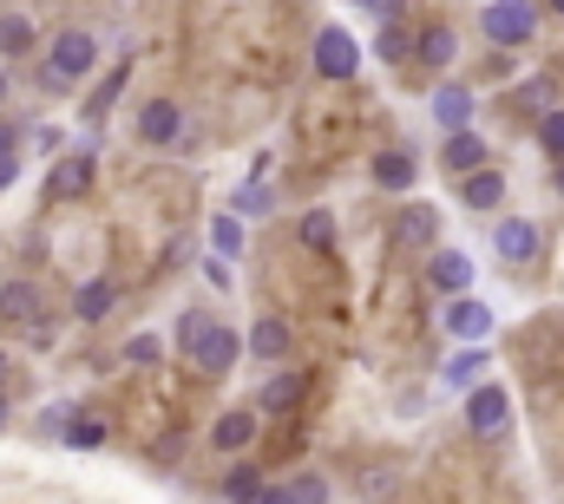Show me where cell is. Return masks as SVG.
Here are the masks:
<instances>
[{
	"mask_svg": "<svg viewBox=\"0 0 564 504\" xmlns=\"http://www.w3.org/2000/svg\"><path fill=\"white\" fill-rule=\"evenodd\" d=\"M263 492H270V479L257 465H230L224 472V498H263Z\"/></svg>",
	"mask_w": 564,
	"mask_h": 504,
	"instance_id": "83f0119b",
	"label": "cell"
},
{
	"mask_svg": "<svg viewBox=\"0 0 564 504\" xmlns=\"http://www.w3.org/2000/svg\"><path fill=\"white\" fill-rule=\"evenodd\" d=\"M0 151H20V125H7V119H0Z\"/></svg>",
	"mask_w": 564,
	"mask_h": 504,
	"instance_id": "8d00e7d4",
	"label": "cell"
},
{
	"mask_svg": "<svg viewBox=\"0 0 564 504\" xmlns=\"http://www.w3.org/2000/svg\"><path fill=\"white\" fill-rule=\"evenodd\" d=\"M375 184H381L388 197H408V190L421 184V157H414L408 144H381V151H375Z\"/></svg>",
	"mask_w": 564,
	"mask_h": 504,
	"instance_id": "ba28073f",
	"label": "cell"
},
{
	"mask_svg": "<svg viewBox=\"0 0 564 504\" xmlns=\"http://www.w3.org/2000/svg\"><path fill=\"white\" fill-rule=\"evenodd\" d=\"M257 419H263L257 406H230V413L210 426V446H217V452H250V446H257Z\"/></svg>",
	"mask_w": 564,
	"mask_h": 504,
	"instance_id": "30bf717a",
	"label": "cell"
},
{
	"mask_svg": "<svg viewBox=\"0 0 564 504\" xmlns=\"http://www.w3.org/2000/svg\"><path fill=\"white\" fill-rule=\"evenodd\" d=\"M492 255H499L506 269H525V262L539 255V223H532V217H499V230H492Z\"/></svg>",
	"mask_w": 564,
	"mask_h": 504,
	"instance_id": "9c48e42d",
	"label": "cell"
},
{
	"mask_svg": "<svg viewBox=\"0 0 564 504\" xmlns=\"http://www.w3.org/2000/svg\"><path fill=\"white\" fill-rule=\"evenodd\" d=\"M539 144H545L552 157H564V106H552V112H539Z\"/></svg>",
	"mask_w": 564,
	"mask_h": 504,
	"instance_id": "4dcf8cb0",
	"label": "cell"
},
{
	"mask_svg": "<svg viewBox=\"0 0 564 504\" xmlns=\"http://www.w3.org/2000/svg\"><path fill=\"white\" fill-rule=\"evenodd\" d=\"M86 190H93V157L86 151H73L46 171V197H86Z\"/></svg>",
	"mask_w": 564,
	"mask_h": 504,
	"instance_id": "7c38bea8",
	"label": "cell"
},
{
	"mask_svg": "<svg viewBox=\"0 0 564 504\" xmlns=\"http://www.w3.org/2000/svg\"><path fill=\"white\" fill-rule=\"evenodd\" d=\"M414 53H421V66H453V53H459V33H453V26H426Z\"/></svg>",
	"mask_w": 564,
	"mask_h": 504,
	"instance_id": "603a6c76",
	"label": "cell"
},
{
	"mask_svg": "<svg viewBox=\"0 0 564 504\" xmlns=\"http://www.w3.org/2000/svg\"><path fill=\"white\" fill-rule=\"evenodd\" d=\"M295 399H302V374H270L263 386H257L250 406H257V413H289Z\"/></svg>",
	"mask_w": 564,
	"mask_h": 504,
	"instance_id": "ffe728a7",
	"label": "cell"
},
{
	"mask_svg": "<svg viewBox=\"0 0 564 504\" xmlns=\"http://www.w3.org/2000/svg\"><path fill=\"white\" fill-rule=\"evenodd\" d=\"M295 237H302L308 250H328V243H335V217H328V210H308V217L295 223Z\"/></svg>",
	"mask_w": 564,
	"mask_h": 504,
	"instance_id": "f1b7e54d",
	"label": "cell"
},
{
	"mask_svg": "<svg viewBox=\"0 0 564 504\" xmlns=\"http://www.w3.org/2000/svg\"><path fill=\"white\" fill-rule=\"evenodd\" d=\"M308 66H315V79H355V73H361V40L341 33V26H322Z\"/></svg>",
	"mask_w": 564,
	"mask_h": 504,
	"instance_id": "3957f363",
	"label": "cell"
},
{
	"mask_svg": "<svg viewBox=\"0 0 564 504\" xmlns=\"http://www.w3.org/2000/svg\"><path fill=\"white\" fill-rule=\"evenodd\" d=\"M66 446H79V452H93V446H106V419L99 413H66Z\"/></svg>",
	"mask_w": 564,
	"mask_h": 504,
	"instance_id": "cb8c5ba5",
	"label": "cell"
},
{
	"mask_svg": "<svg viewBox=\"0 0 564 504\" xmlns=\"http://www.w3.org/2000/svg\"><path fill=\"white\" fill-rule=\"evenodd\" d=\"M328 492H335V485H328L322 472H302V479H289V485H270L263 498H270V504H322Z\"/></svg>",
	"mask_w": 564,
	"mask_h": 504,
	"instance_id": "44dd1931",
	"label": "cell"
},
{
	"mask_svg": "<svg viewBox=\"0 0 564 504\" xmlns=\"http://www.w3.org/2000/svg\"><path fill=\"white\" fill-rule=\"evenodd\" d=\"M558 190H564V157H558Z\"/></svg>",
	"mask_w": 564,
	"mask_h": 504,
	"instance_id": "ab89813d",
	"label": "cell"
},
{
	"mask_svg": "<svg viewBox=\"0 0 564 504\" xmlns=\"http://www.w3.org/2000/svg\"><path fill=\"white\" fill-rule=\"evenodd\" d=\"M7 99H13V79H7V66H0V112H7Z\"/></svg>",
	"mask_w": 564,
	"mask_h": 504,
	"instance_id": "74e56055",
	"label": "cell"
},
{
	"mask_svg": "<svg viewBox=\"0 0 564 504\" xmlns=\"http://www.w3.org/2000/svg\"><path fill=\"white\" fill-rule=\"evenodd\" d=\"M426 282H433L440 295L473 288V255H466V250H433V262H426Z\"/></svg>",
	"mask_w": 564,
	"mask_h": 504,
	"instance_id": "8fae6325",
	"label": "cell"
},
{
	"mask_svg": "<svg viewBox=\"0 0 564 504\" xmlns=\"http://www.w3.org/2000/svg\"><path fill=\"white\" fill-rule=\"evenodd\" d=\"M139 138H144V144H158V151H184L191 125H184L177 99H144V106H139Z\"/></svg>",
	"mask_w": 564,
	"mask_h": 504,
	"instance_id": "8992f818",
	"label": "cell"
},
{
	"mask_svg": "<svg viewBox=\"0 0 564 504\" xmlns=\"http://www.w3.org/2000/svg\"><path fill=\"white\" fill-rule=\"evenodd\" d=\"M486 361H492V354H486V341H459V354H453V361H446V386H453V393H466V386H473V380L486 374Z\"/></svg>",
	"mask_w": 564,
	"mask_h": 504,
	"instance_id": "d6986e66",
	"label": "cell"
},
{
	"mask_svg": "<svg viewBox=\"0 0 564 504\" xmlns=\"http://www.w3.org/2000/svg\"><path fill=\"white\" fill-rule=\"evenodd\" d=\"M237 354H243V335H237V328H224V321H204V335L191 341V368H197L204 380L230 374V368H237Z\"/></svg>",
	"mask_w": 564,
	"mask_h": 504,
	"instance_id": "277c9868",
	"label": "cell"
},
{
	"mask_svg": "<svg viewBox=\"0 0 564 504\" xmlns=\"http://www.w3.org/2000/svg\"><path fill=\"white\" fill-rule=\"evenodd\" d=\"M552 7H558V13H564V0H552Z\"/></svg>",
	"mask_w": 564,
	"mask_h": 504,
	"instance_id": "b9f144b4",
	"label": "cell"
},
{
	"mask_svg": "<svg viewBox=\"0 0 564 504\" xmlns=\"http://www.w3.org/2000/svg\"><path fill=\"white\" fill-rule=\"evenodd\" d=\"M519 112H532V119L552 112V79H525V86H519Z\"/></svg>",
	"mask_w": 564,
	"mask_h": 504,
	"instance_id": "1f68e13d",
	"label": "cell"
},
{
	"mask_svg": "<svg viewBox=\"0 0 564 504\" xmlns=\"http://www.w3.org/2000/svg\"><path fill=\"white\" fill-rule=\"evenodd\" d=\"M197 335H204V308H191V315H184V321H177V348H184V354H191V341H197Z\"/></svg>",
	"mask_w": 564,
	"mask_h": 504,
	"instance_id": "836d02e7",
	"label": "cell"
},
{
	"mask_svg": "<svg viewBox=\"0 0 564 504\" xmlns=\"http://www.w3.org/2000/svg\"><path fill=\"white\" fill-rule=\"evenodd\" d=\"M33 40H40V33H33L26 13H0V53H7V59H13V53H33Z\"/></svg>",
	"mask_w": 564,
	"mask_h": 504,
	"instance_id": "4316f807",
	"label": "cell"
},
{
	"mask_svg": "<svg viewBox=\"0 0 564 504\" xmlns=\"http://www.w3.org/2000/svg\"><path fill=\"white\" fill-rule=\"evenodd\" d=\"M0 380H7V354H0Z\"/></svg>",
	"mask_w": 564,
	"mask_h": 504,
	"instance_id": "60d3db41",
	"label": "cell"
},
{
	"mask_svg": "<svg viewBox=\"0 0 564 504\" xmlns=\"http://www.w3.org/2000/svg\"><path fill=\"white\" fill-rule=\"evenodd\" d=\"M440 328L453 335V341H486L492 335V308L473 295V288H459L453 302H446V315H440Z\"/></svg>",
	"mask_w": 564,
	"mask_h": 504,
	"instance_id": "52a82bcc",
	"label": "cell"
},
{
	"mask_svg": "<svg viewBox=\"0 0 564 504\" xmlns=\"http://www.w3.org/2000/svg\"><path fill=\"white\" fill-rule=\"evenodd\" d=\"M112 308H119V282H106V275L99 282H79V295H73V315L79 321H106Z\"/></svg>",
	"mask_w": 564,
	"mask_h": 504,
	"instance_id": "e0dca14e",
	"label": "cell"
},
{
	"mask_svg": "<svg viewBox=\"0 0 564 504\" xmlns=\"http://www.w3.org/2000/svg\"><path fill=\"white\" fill-rule=\"evenodd\" d=\"M479 33H486L499 53H512V46L539 40V0H486V13H479Z\"/></svg>",
	"mask_w": 564,
	"mask_h": 504,
	"instance_id": "7a4b0ae2",
	"label": "cell"
},
{
	"mask_svg": "<svg viewBox=\"0 0 564 504\" xmlns=\"http://www.w3.org/2000/svg\"><path fill=\"white\" fill-rule=\"evenodd\" d=\"M126 361H132V368H158V361H164V341H158V335H132V341H126Z\"/></svg>",
	"mask_w": 564,
	"mask_h": 504,
	"instance_id": "f546056e",
	"label": "cell"
},
{
	"mask_svg": "<svg viewBox=\"0 0 564 504\" xmlns=\"http://www.w3.org/2000/svg\"><path fill=\"white\" fill-rule=\"evenodd\" d=\"M0 315H7V321H13V328H33V321H40V288H33V282H20V275H13V282H7V288H0Z\"/></svg>",
	"mask_w": 564,
	"mask_h": 504,
	"instance_id": "ac0fdd59",
	"label": "cell"
},
{
	"mask_svg": "<svg viewBox=\"0 0 564 504\" xmlns=\"http://www.w3.org/2000/svg\"><path fill=\"white\" fill-rule=\"evenodd\" d=\"M93 66H99V40H93L86 26H66V33H53V40H46L40 86H46V92H73Z\"/></svg>",
	"mask_w": 564,
	"mask_h": 504,
	"instance_id": "6da1fadb",
	"label": "cell"
},
{
	"mask_svg": "<svg viewBox=\"0 0 564 504\" xmlns=\"http://www.w3.org/2000/svg\"><path fill=\"white\" fill-rule=\"evenodd\" d=\"M348 7H361V13H381V20H388V13H401V0H348Z\"/></svg>",
	"mask_w": 564,
	"mask_h": 504,
	"instance_id": "d590c367",
	"label": "cell"
},
{
	"mask_svg": "<svg viewBox=\"0 0 564 504\" xmlns=\"http://www.w3.org/2000/svg\"><path fill=\"white\" fill-rule=\"evenodd\" d=\"M459 184H466V190H459V197H466V210H479V217H492V210L506 204V177H499L492 164H479V171H466Z\"/></svg>",
	"mask_w": 564,
	"mask_h": 504,
	"instance_id": "4fadbf2b",
	"label": "cell"
},
{
	"mask_svg": "<svg viewBox=\"0 0 564 504\" xmlns=\"http://www.w3.org/2000/svg\"><path fill=\"white\" fill-rule=\"evenodd\" d=\"M433 230H440V217H433L426 204H414V210L394 217V237H401V243H433Z\"/></svg>",
	"mask_w": 564,
	"mask_h": 504,
	"instance_id": "484cf974",
	"label": "cell"
},
{
	"mask_svg": "<svg viewBox=\"0 0 564 504\" xmlns=\"http://www.w3.org/2000/svg\"><path fill=\"white\" fill-rule=\"evenodd\" d=\"M440 157H446V171H453V177H466V171H479V164H486V138H479L473 125H453Z\"/></svg>",
	"mask_w": 564,
	"mask_h": 504,
	"instance_id": "9a60e30c",
	"label": "cell"
},
{
	"mask_svg": "<svg viewBox=\"0 0 564 504\" xmlns=\"http://www.w3.org/2000/svg\"><path fill=\"white\" fill-rule=\"evenodd\" d=\"M243 348H250L257 361H282V354L295 348V335H289V321H282V315H257V328L243 335Z\"/></svg>",
	"mask_w": 564,
	"mask_h": 504,
	"instance_id": "5bb4252c",
	"label": "cell"
},
{
	"mask_svg": "<svg viewBox=\"0 0 564 504\" xmlns=\"http://www.w3.org/2000/svg\"><path fill=\"white\" fill-rule=\"evenodd\" d=\"M230 210H237V217H243V223H263V217H270V210H276V190H270V184H263V177H243V184H237V190H230Z\"/></svg>",
	"mask_w": 564,
	"mask_h": 504,
	"instance_id": "2e32d148",
	"label": "cell"
},
{
	"mask_svg": "<svg viewBox=\"0 0 564 504\" xmlns=\"http://www.w3.org/2000/svg\"><path fill=\"white\" fill-rule=\"evenodd\" d=\"M433 119L453 131V125H473V92L466 86H440L433 92Z\"/></svg>",
	"mask_w": 564,
	"mask_h": 504,
	"instance_id": "7402d4cb",
	"label": "cell"
},
{
	"mask_svg": "<svg viewBox=\"0 0 564 504\" xmlns=\"http://www.w3.org/2000/svg\"><path fill=\"white\" fill-rule=\"evenodd\" d=\"M512 426V393L506 386H466V432H479V439H499Z\"/></svg>",
	"mask_w": 564,
	"mask_h": 504,
	"instance_id": "5b68a950",
	"label": "cell"
},
{
	"mask_svg": "<svg viewBox=\"0 0 564 504\" xmlns=\"http://www.w3.org/2000/svg\"><path fill=\"white\" fill-rule=\"evenodd\" d=\"M0 432H7V393H0Z\"/></svg>",
	"mask_w": 564,
	"mask_h": 504,
	"instance_id": "f35d334b",
	"label": "cell"
},
{
	"mask_svg": "<svg viewBox=\"0 0 564 504\" xmlns=\"http://www.w3.org/2000/svg\"><path fill=\"white\" fill-rule=\"evenodd\" d=\"M13 177H20V151H0V190H7Z\"/></svg>",
	"mask_w": 564,
	"mask_h": 504,
	"instance_id": "e575fe53",
	"label": "cell"
},
{
	"mask_svg": "<svg viewBox=\"0 0 564 504\" xmlns=\"http://www.w3.org/2000/svg\"><path fill=\"white\" fill-rule=\"evenodd\" d=\"M210 250L224 255V262H230V255H243V217H237V210L210 217Z\"/></svg>",
	"mask_w": 564,
	"mask_h": 504,
	"instance_id": "d4e9b609",
	"label": "cell"
},
{
	"mask_svg": "<svg viewBox=\"0 0 564 504\" xmlns=\"http://www.w3.org/2000/svg\"><path fill=\"white\" fill-rule=\"evenodd\" d=\"M408 53V33L394 26V13H388V26H381V59H401Z\"/></svg>",
	"mask_w": 564,
	"mask_h": 504,
	"instance_id": "d6a6232c",
	"label": "cell"
}]
</instances>
